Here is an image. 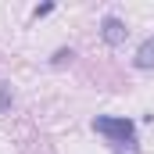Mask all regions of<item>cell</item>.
<instances>
[{
	"mask_svg": "<svg viewBox=\"0 0 154 154\" xmlns=\"http://www.w3.org/2000/svg\"><path fill=\"white\" fill-rule=\"evenodd\" d=\"M72 57H75V54H72V50H65V47H61V50H57V54H54V57H50V65H65V61H72Z\"/></svg>",
	"mask_w": 154,
	"mask_h": 154,
	"instance_id": "5b68a950",
	"label": "cell"
},
{
	"mask_svg": "<svg viewBox=\"0 0 154 154\" xmlns=\"http://www.w3.org/2000/svg\"><path fill=\"white\" fill-rule=\"evenodd\" d=\"M93 133H100L108 143H136V125H133V118L125 115H97L93 122Z\"/></svg>",
	"mask_w": 154,
	"mask_h": 154,
	"instance_id": "6da1fadb",
	"label": "cell"
},
{
	"mask_svg": "<svg viewBox=\"0 0 154 154\" xmlns=\"http://www.w3.org/2000/svg\"><path fill=\"white\" fill-rule=\"evenodd\" d=\"M50 11H54V4H39L36 11H32V18H47V14H50Z\"/></svg>",
	"mask_w": 154,
	"mask_h": 154,
	"instance_id": "8992f818",
	"label": "cell"
},
{
	"mask_svg": "<svg viewBox=\"0 0 154 154\" xmlns=\"http://www.w3.org/2000/svg\"><path fill=\"white\" fill-rule=\"evenodd\" d=\"M100 36H104V43H108V47H122V43H125V36H129V29H125V22H122V18L104 14V22H100Z\"/></svg>",
	"mask_w": 154,
	"mask_h": 154,
	"instance_id": "7a4b0ae2",
	"label": "cell"
},
{
	"mask_svg": "<svg viewBox=\"0 0 154 154\" xmlns=\"http://www.w3.org/2000/svg\"><path fill=\"white\" fill-rule=\"evenodd\" d=\"M133 65H136L140 72H151V68H154V36H147L140 47H136V57H133Z\"/></svg>",
	"mask_w": 154,
	"mask_h": 154,
	"instance_id": "3957f363",
	"label": "cell"
},
{
	"mask_svg": "<svg viewBox=\"0 0 154 154\" xmlns=\"http://www.w3.org/2000/svg\"><path fill=\"white\" fill-rule=\"evenodd\" d=\"M11 100H14V97H11V82H0V111L11 108Z\"/></svg>",
	"mask_w": 154,
	"mask_h": 154,
	"instance_id": "277c9868",
	"label": "cell"
}]
</instances>
